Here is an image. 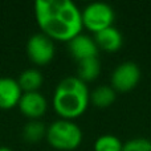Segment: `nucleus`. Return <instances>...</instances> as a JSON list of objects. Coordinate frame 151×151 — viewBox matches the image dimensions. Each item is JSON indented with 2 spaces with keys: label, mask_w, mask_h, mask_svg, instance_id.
Listing matches in <instances>:
<instances>
[{
  "label": "nucleus",
  "mask_w": 151,
  "mask_h": 151,
  "mask_svg": "<svg viewBox=\"0 0 151 151\" xmlns=\"http://www.w3.org/2000/svg\"><path fill=\"white\" fill-rule=\"evenodd\" d=\"M90 104V91L77 76L65 77L57 83L53 91L52 106L63 119L74 121L81 117Z\"/></svg>",
  "instance_id": "f03ea898"
},
{
  "label": "nucleus",
  "mask_w": 151,
  "mask_h": 151,
  "mask_svg": "<svg viewBox=\"0 0 151 151\" xmlns=\"http://www.w3.org/2000/svg\"><path fill=\"white\" fill-rule=\"evenodd\" d=\"M82 25L88 31L97 33L105 28L113 27L115 19V12L113 7L107 3L94 1L88 4L82 11Z\"/></svg>",
  "instance_id": "20e7f679"
},
{
  "label": "nucleus",
  "mask_w": 151,
  "mask_h": 151,
  "mask_svg": "<svg viewBox=\"0 0 151 151\" xmlns=\"http://www.w3.org/2000/svg\"><path fill=\"white\" fill-rule=\"evenodd\" d=\"M117 99V91L110 85H101L90 91V104L98 109L111 106Z\"/></svg>",
  "instance_id": "f8f14e48"
},
{
  "label": "nucleus",
  "mask_w": 151,
  "mask_h": 151,
  "mask_svg": "<svg viewBox=\"0 0 151 151\" xmlns=\"http://www.w3.org/2000/svg\"><path fill=\"white\" fill-rule=\"evenodd\" d=\"M17 107L21 114L29 121L41 119L48 110V101L40 91L23 93Z\"/></svg>",
  "instance_id": "0eeeda50"
},
{
  "label": "nucleus",
  "mask_w": 151,
  "mask_h": 151,
  "mask_svg": "<svg viewBox=\"0 0 151 151\" xmlns=\"http://www.w3.org/2000/svg\"><path fill=\"white\" fill-rule=\"evenodd\" d=\"M19 86L21 88L23 93H32L39 91L44 82V76L41 70L37 68H28L23 70L17 78Z\"/></svg>",
  "instance_id": "9b49d317"
},
{
  "label": "nucleus",
  "mask_w": 151,
  "mask_h": 151,
  "mask_svg": "<svg viewBox=\"0 0 151 151\" xmlns=\"http://www.w3.org/2000/svg\"><path fill=\"white\" fill-rule=\"evenodd\" d=\"M23 96L17 80L12 77H0V110H11L17 107Z\"/></svg>",
  "instance_id": "1a4fd4ad"
},
{
  "label": "nucleus",
  "mask_w": 151,
  "mask_h": 151,
  "mask_svg": "<svg viewBox=\"0 0 151 151\" xmlns=\"http://www.w3.org/2000/svg\"><path fill=\"white\" fill-rule=\"evenodd\" d=\"M56 55V45L44 33H35L27 41V56L36 66H45L52 63Z\"/></svg>",
  "instance_id": "39448f33"
},
{
  "label": "nucleus",
  "mask_w": 151,
  "mask_h": 151,
  "mask_svg": "<svg viewBox=\"0 0 151 151\" xmlns=\"http://www.w3.org/2000/svg\"><path fill=\"white\" fill-rule=\"evenodd\" d=\"M47 129L41 119L28 121L23 127V139L28 143H39L47 137Z\"/></svg>",
  "instance_id": "ddd939ff"
},
{
  "label": "nucleus",
  "mask_w": 151,
  "mask_h": 151,
  "mask_svg": "<svg viewBox=\"0 0 151 151\" xmlns=\"http://www.w3.org/2000/svg\"><path fill=\"white\" fill-rule=\"evenodd\" d=\"M141 68L134 61H125L113 70L110 86L117 93H127L137 88L141 81Z\"/></svg>",
  "instance_id": "423d86ee"
},
{
  "label": "nucleus",
  "mask_w": 151,
  "mask_h": 151,
  "mask_svg": "<svg viewBox=\"0 0 151 151\" xmlns=\"http://www.w3.org/2000/svg\"><path fill=\"white\" fill-rule=\"evenodd\" d=\"M98 49L105 52H117L123 44V36L115 27H109L94 33L93 36Z\"/></svg>",
  "instance_id": "9d476101"
},
{
  "label": "nucleus",
  "mask_w": 151,
  "mask_h": 151,
  "mask_svg": "<svg viewBox=\"0 0 151 151\" xmlns=\"http://www.w3.org/2000/svg\"><path fill=\"white\" fill-rule=\"evenodd\" d=\"M101 74V64H99L98 57L96 58H88L78 63L77 66V77L82 80L85 83L91 82L97 80Z\"/></svg>",
  "instance_id": "4468645a"
},
{
  "label": "nucleus",
  "mask_w": 151,
  "mask_h": 151,
  "mask_svg": "<svg viewBox=\"0 0 151 151\" xmlns=\"http://www.w3.org/2000/svg\"><path fill=\"white\" fill-rule=\"evenodd\" d=\"M47 142L57 151H73L82 142V130L69 119H56L47 129Z\"/></svg>",
  "instance_id": "7ed1b4c3"
},
{
  "label": "nucleus",
  "mask_w": 151,
  "mask_h": 151,
  "mask_svg": "<svg viewBox=\"0 0 151 151\" xmlns=\"http://www.w3.org/2000/svg\"><path fill=\"white\" fill-rule=\"evenodd\" d=\"M68 49L70 56L74 60H77L78 63L88 60V58L98 57V52H99L93 37L83 33H80L78 36H76L74 39H72L68 42Z\"/></svg>",
  "instance_id": "6e6552de"
},
{
  "label": "nucleus",
  "mask_w": 151,
  "mask_h": 151,
  "mask_svg": "<svg viewBox=\"0 0 151 151\" xmlns=\"http://www.w3.org/2000/svg\"><path fill=\"white\" fill-rule=\"evenodd\" d=\"M35 19L41 33L53 41L69 42L83 28L81 9L70 0H39L35 3Z\"/></svg>",
  "instance_id": "f257e3e1"
},
{
  "label": "nucleus",
  "mask_w": 151,
  "mask_h": 151,
  "mask_svg": "<svg viewBox=\"0 0 151 151\" xmlns=\"http://www.w3.org/2000/svg\"><path fill=\"white\" fill-rule=\"evenodd\" d=\"M122 151H151V141L143 137L133 138L123 143Z\"/></svg>",
  "instance_id": "dca6fc26"
},
{
  "label": "nucleus",
  "mask_w": 151,
  "mask_h": 151,
  "mask_svg": "<svg viewBox=\"0 0 151 151\" xmlns=\"http://www.w3.org/2000/svg\"><path fill=\"white\" fill-rule=\"evenodd\" d=\"M0 151H13L12 149L9 147H5V146H0Z\"/></svg>",
  "instance_id": "f3484780"
},
{
  "label": "nucleus",
  "mask_w": 151,
  "mask_h": 151,
  "mask_svg": "<svg viewBox=\"0 0 151 151\" xmlns=\"http://www.w3.org/2000/svg\"><path fill=\"white\" fill-rule=\"evenodd\" d=\"M123 143L117 135L104 134L94 141V151H122Z\"/></svg>",
  "instance_id": "2eb2a0df"
}]
</instances>
